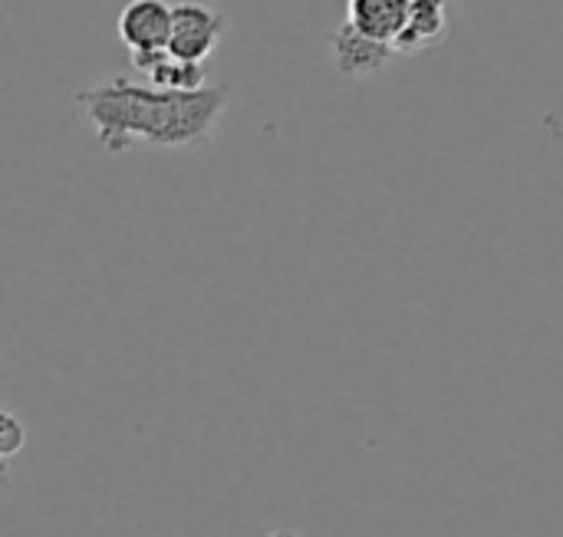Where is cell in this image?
Segmentation results:
<instances>
[{"label":"cell","mask_w":563,"mask_h":537,"mask_svg":"<svg viewBox=\"0 0 563 537\" xmlns=\"http://www.w3.org/2000/svg\"><path fill=\"white\" fill-rule=\"evenodd\" d=\"M96 142L122 155L132 142H148L158 149H188L214 135L228 102L231 83L201 86L195 92H168L148 83L112 76L76 92Z\"/></svg>","instance_id":"6da1fadb"},{"label":"cell","mask_w":563,"mask_h":537,"mask_svg":"<svg viewBox=\"0 0 563 537\" xmlns=\"http://www.w3.org/2000/svg\"><path fill=\"white\" fill-rule=\"evenodd\" d=\"M228 30V17L208 3L198 0H181L172 3V36H168V53L191 59V63H205L214 46L221 43Z\"/></svg>","instance_id":"7a4b0ae2"},{"label":"cell","mask_w":563,"mask_h":537,"mask_svg":"<svg viewBox=\"0 0 563 537\" xmlns=\"http://www.w3.org/2000/svg\"><path fill=\"white\" fill-rule=\"evenodd\" d=\"M115 33L132 53L168 50L172 3H165V0H129L115 17Z\"/></svg>","instance_id":"3957f363"},{"label":"cell","mask_w":563,"mask_h":537,"mask_svg":"<svg viewBox=\"0 0 563 537\" xmlns=\"http://www.w3.org/2000/svg\"><path fill=\"white\" fill-rule=\"evenodd\" d=\"M330 50H333V66L340 69V76L346 79H366L376 76L379 69L389 66V59L396 56L393 43L373 40L363 30H356L353 23H340L330 36Z\"/></svg>","instance_id":"277c9868"},{"label":"cell","mask_w":563,"mask_h":537,"mask_svg":"<svg viewBox=\"0 0 563 537\" xmlns=\"http://www.w3.org/2000/svg\"><path fill=\"white\" fill-rule=\"evenodd\" d=\"M449 36V0H412L393 50L402 56H419L435 50Z\"/></svg>","instance_id":"5b68a950"},{"label":"cell","mask_w":563,"mask_h":537,"mask_svg":"<svg viewBox=\"0 0 563 537\" xmlns=\"http://www.w3.org/2000/svg\"><path fill=\"white\" fill-rule=\"evenodd\" d=\"M132 66L148 79V86L155 89H168V92H195L205 83V66L172 56L168 50H155V53H132Z\"/></svg>","instance_id":"8992f818"},{"label":"cell","mask_w":563,"mask_h":537,"mask_svg":"<svg viewBox=\"0 0 563 537\" xmlns=\"http://www.w3.org/2000/svg\"><path fill=\"white\" fill-rule=\"evenodd\" d=\"M412 0H346V23L373 40L393 43L406 23Z\"/></svg>","instance_id":"52a82bcc"},{"label":"cell","mask_w":563,"mask_h":537,"mask_svg":"<svg viewBox=\"0 0 563 537\" xmlns=\"http://www.w3.org/2000/svg\"><path fill=\"white\" fill-rule=\"evenodd\" d=\"M23 446H26L23 423L0 409V459H13L16 452H23Z\"/></svg>","instance_id":"ba28073f"},{"label":"cell","mask_w":563,"mask_h":537,"mask_svg":"<svg viewBox=\"0 0 563 537\" xmlns=\"http://www.w3.org/2000/svg\"><path fill=\"white\" fill-rule=\"evenodd\" d=\"M7 482H10V459H0V492L7 489Z\"/></svg>","instance_id":"9c48e42d"}]
</instances>
